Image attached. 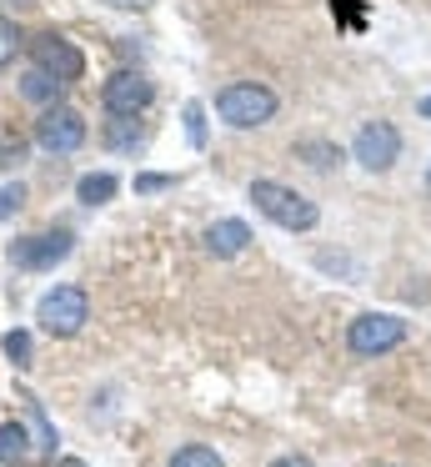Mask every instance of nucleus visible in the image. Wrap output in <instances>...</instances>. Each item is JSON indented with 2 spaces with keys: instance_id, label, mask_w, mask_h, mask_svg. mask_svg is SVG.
I'll return each mask as SVG.
<instances>
[{
  "instance_id": "14",
  "label": "nucleus",
  "mask_w": 431,
  "mask_h": 467,
  "mask_svg": "<svg viewBox=\"0 0 431 467\" xmlns=\"http://www.w3.org/2000/svg\"><path fill=\"white\" fill-rule=\"evenodd\" d=\"M170 467H226V462H221L216 447H206V442H186L176 457H170Z\"/></svg>"
},
{
  "instance_id": "24",
  "label": "nucleus",
  "mask_w": 431,
  "mask_h": 467,
  "mask_svg": "<svg viewBox=\"0 0 431 467\" xmlns=\"http://www.w3.org/2000/svg\"><path fill=\"white\" fill-rule=\"evenodd\" d=\"M56 467H86L80 457H56Z\"/></svg>"
},
{
  "instance_id": "10",
  "label": "nucleus",
  "mask_w": 431,
  "mask_h": 467,
  "mask_svg": "<svg viewBox=\"0 0 431 467\" xmlns=\"http://www.w3.org/2000/svg\"><path fill=\"white\" fill-rule=\"evenodd\" d=\"M246 246H251V226L236 222V216L206 226V252H210V256H241Z\"/></svg>"
},
{
  "instance_id": "15",
  "label": "nucleus",
  "mask_w": 431,
  "mask_h": 467,
  "mask_svg": "<svg viewBox=\"0 0 431 467\" xmlns=\"http://www.w3.org/2000/svg\"><path fill=\"white\" fill-rule=\"evenodd\" d=\"M296 156H306L311 166H321V171H326V166L341 161V146H331V141H296Z\"/></svg>"
},
{
  "instance_id": "17",
  "label": "nucleus",
  "mask_w": 431,
  "mask_h": 467,
  "mask_svg": "<svg viewBox=\"0 0 431 467\" xmlns=\"http://www.w3.org/2000/svg\"><path fill=\"white\" fill-rule=\"evenodd\" d=\"M186 136H190V146H196V151L206 146V106H200V101L186 106Z\"/></svg>"
},
{
  "instance_id": "25",
  "label": "nucleus",
  "mask_w": 431,
  "mask_h": 467,
  "mask_svg": "<svg viewBox=\"0 0 431 467\" xmlns=\"http://www.w3.org/2000/svg\"><path fill=\"white\" fill-rule=\"evenodd\" d=\"M5 166H10V146L0 141V171H5Z\"/></svg>"
},
{
  "instance_id": "1",
  "label": "nucleus",
  "mask_w": 431,
  "mask_h": 467,
  "mask_svg": "<svg viewBox=\"0 0 431 467\" xmlns=\"http://www.w3.org/2000/svg\"><path fill=\"white\" fill-rule=\"evenodd\" d=\"M251 202H256L261 216H271V222L286 226V232H311V226L321 222V206L311 202V196L281 186V182H251Z\"/></svg>"
},
{
  "instance_id": "26",
  "label": "nucleus",
  "mask_w": 431,
  "mask_h": 467,
  "mask_svg": "<svg viewBox=\"0 0 431 467\" xmlns=\"http://www.w3.org/2000/svg\"><path fill=\"white\" fill-rule=\"evenodd\" d=\"M421 116H431V96H426V101H421Z\"/></svg>"
},
{
  "instance_id": "22",
  "label": "nucleus",
  "mask_w": 431,
  "mask_h": 467,
  "mask_svg": "<svg viewBox=\"0 0 431 467\" xmlns=\"http://www.w3.org/2000/svg\"><path fill=\"white\" fill-rule=\"evenodd\" d=\"M271 467H316V462H311V457H301V452H286V457H276Z\"/></svg>"
},
{
  "instance_id": "11",
  "label": "nucleus",
  "mask_w": 431,
  "mask_h": 467,
  "mask_svg": "<svg viewBox=\"0 0 431 467\" xmlns=\"http://www.w3.org/2000/svg\"><path fill=\"white\" fill-rule=\"evenodd\" d=\"M116 192H120V182H116L110 171H90V176H80V182H76V196H80L86 206H106Z\"/></svg>"
},
{
  "instance_id": "7",
  "label": "nucleus",
  "mask_w": 431,
  "mask_h": 467,
  "mask_svg": "<svg viewBox=\"0 0 431 467\" xmlns=\"http://www.w3.org/2000/svg\"><path fill=\"white\" fill-rule=\"evenodd\" d=\"M30 56H36V66H40V71H50L60 86L86 76V56H80L76 46L66 41V36H56V31L36 36V41H30Z\"/></svg>"
},
{
  "instance_id": "18",
  "label": "nucleus",
  "mask_w": 431,
  "mask_h": 467,
  "mask_svg": "<svg viewBox=\"0 0 431 467\" xmlns=\"http://www.w3.org/2000/svg\"><path fill=\"white\" fill-rule=\"evenodd\" d=\"M26 206V186L20 182H10V186H0V222H10V216Z\"/></svg>"
},
{
  "instance_id": "16",
  "label": "nucleus",
  "mask_w": 431,
  "mask_h": 467,
  "mask_svg": "<svg viewBox=\"0 0 431 467\" xmlns=\"http://www.w3.org/2000/svg\"><path fill=\"white\" fill-rule=\"evenodd\" d=\"M15 56H20V31H15V21H5V16H0V71H5Z\"/></svg>"
},
{
  "instance_id": "21",
  "label": "nucleus",
  "mask_w": 431,
  "mask_h": 467,
  "mask_svg": "<svg viewBox=\"0 0 431 467\" xmlns=\"http://www.w3.org/2000/svg\"><path fill=\"white\" fill-rule=\"evenodd\" d=\"M166 186H176V176H166V171L136 176V196H156V192H166Z\"/></svg>"
},
{
  "instance_id": "5",
  "label": "nucleus",
  "mask_w": 431,
  "mask_h": 467,
  "mask_svg": "<svg viewBox=\"0 0 431 467\" xmlns=\"http://www.w3.org/2000/svg\"><path fill=\"white\" fill-rule=\"evenodd\" d=\"M36 141L46 146V151L66 156V151H80L86 146V121H80L76 106H46L36 121Z\"/></svg>"
},
{
  "instance_id": "3",
  "label": "nucleus",
  "mask_w": 431,
  "mask_h": 467,
  "mask_svg": "<svg viewBox=\"0 0 431 467\" xmlns=\"http://www.w3.org/2000/svg\"><path fill=\"white\" fill-rule=\"evenodd\" d=\"M36 322L46 327L50 337H76L80 327L90 322V296L80 286H56L36 302Z\"/></svg>"
},
{
  "instance_id": "13",
  "label": "nucleus",
  "mask_w": 431,
  "mask_h": 467,
  "mask_svg": "<svg viewBox=\"0 0 431 467\" xmlns=\"http://www.w3.org/2000/svg\"><path fill=\"white\" fill-rule=\"evenodd\" d=\"M56 91H60V81L50 71H26V81H20V96H26V101H56Z\"/></svg>"
},
{
  "instance_id": "8",
  "label": "nucleus",
  "mask_w": 431,
  "mask_h": 467,
  "mask_svg": "<svg viewBox=\"0 0 431 467\" xmlns=\"http://www.w3.org/2000/svg\"><path fill=\"white\" fill-rule=\"evenodd\" d=\"M70 256V232H40V236H20L10 242V262L20 272H50L56 262Z\"/></svg>"
},
{
  "instance_id": "20",
  "label": "nucleus",
  "mask_w": 431,
  "mask_h": 467,
  "mask_svg": "<svg viewBox=\"0 0 431 467\" xmlns=\"http://www.w3.org/2000/svg\"><path fill=\"white\" fill-rule=\"evenodd\" d=\"M5 357L15 367H30V337L26 332H5Z\"/></svg>"
},
{
  "instance_id": "12",
  "label": "nucleus",
  "mask_w": 431,
  "mask_h": 467,
  "mask_svg": "<svg viewBox=\"0 0 431 467\" xmlns=\"http://www.w3.org/2000/svg\"><path fill=\"white\" fill-rule=\"evenodd\" d=\"M30 457V437L20 422H0V462H26Z\"/></svg>"
},
{
  "instance_id": "6",
  "label": "nucleus",
  "mask_w": 431,
  "mask_h": 467,
  "mask_svg": "<svg viewBox=\"0 0 431 467\" xmlns=\"http://www.w3.org/2000/svg\"><path fill=\"white\" fill-rule=\"evenodd\" d=\"M351 156H356L366 171H391L401 156V131L391 121H366L356 131V141H351Z\"/></svg>"
},
{
  "instance_id": "27",
  "label": "nucleus",
  "mask_w": 431,
  "mask_h": 467,
  "mask_svg": "<svg viewBox=\"0 0 431 467\" xmlns=\"http://www.w3.org/2000/svg\"><path fill=\"white\" fill-rule=\"evenodd\" d=\"M426 186H431V171H426Z\"/></svg>"
},
{
  "instance_id": "23",
  "label": "nucleus",
  "mask_w": 431,
  "mask_h": 467,
  "mask_svg": "<svg viewBox=\"0 0 431 467\" xmlns=\"http://www.w3.org/2000/svg\"><path fill=\"white\" fill-rule=\"evenodd\" d=\"M106 5H116V11H136V5H146V0H106Z\"/></svg>"
},
{
  "instance_id": "9",
  "label": "nucleus",
  "mask_w": 431,
  "mask_h": 467,
  "mask_svg": "<svg viewBox=\"0 0 431 467\" xmlns=\"http://www.w3.org/2000/svg\"><path fill=\"white\" fill-rule=\"evenodd\" d=\"M100 101H106L110 116H140L150 101H156V86L140 71H116L106 86H100Z\"/></svg>"
},
{
  "instance_id": "4",
  "label": "nucleus",
  "mask_w": 431,
  "mask_h": 467,
  "mask_svg": "<svg viewBox=\"0 0 431 467\" xmlns=\"http://www.w3.org/2000/svg\"><path fill=\"white\" fill-rule=\"evenodd\" d=\"M401 342H406V322L391 317V312H366L346 327V347L356 357H386L391 347H401Z\"/></svg>"
},
{
  "instance_id": "19",
  "label": "nucleus",
  "mask_w": 431,
  "mask_h": 467,
  "mask_svg": "<svg viewBox=\"0 0 431 467\" xmlns=\"http://www.w3.org/2000/svg\"><path fill=\"white\" fill-rule=\"evenodd\" d=\"M30 422H36V432H40V452L56 462V432H50V422H46V412H40V402H30Z\"/></svg>"
},
{
  "instance_id": "2",
  "label": "nucleus",
  "mask_w": 431,
  "mask_h": 467,
  "mask_svg": "<svg viewBox=\"0 0 431 467\" xmlns=\"http://www.w3.org/2000/svg\"><path fill=\"white\" fill-rule=\"evenodd\" d=\"M216 116L236 131H251V126H266L276 116V91L261 81H231L226 91H216Z\"/></svg>"
}]
</instances>
